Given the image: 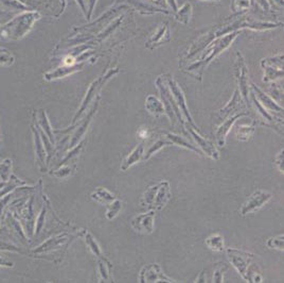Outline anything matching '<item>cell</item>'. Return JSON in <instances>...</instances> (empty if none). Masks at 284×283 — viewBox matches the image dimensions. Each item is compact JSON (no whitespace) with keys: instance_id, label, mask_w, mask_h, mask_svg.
<instances>
[{"instance_id":"6da1fadb","label":"cell","mask_w":284,"mask_h":283,"mask_svg":"<svg viewBox=\"0 0 284 283\" xmlns=\"http://www.w3.org/2000/svg\"><path fill=\"white\" fill-rule=\"evenodd\" d=\"M237 35H238V31H235V32H232V33L225 35L224 37L221 36V37L215 38V41L211 42L208 48L206 49V51L201 57L199 61L192 63L191 65L188 66L187 73L192 75L195 79L201 81L203 74H204V70L209 65V63L214 59L215 57H217L219 54H221L222 51H224L226 48H228L229 45L232 44V42L236 40V37Z\"/></svg>"},{"instance_id":"7a4b0ae2","label":"cell","mask_w":284,"mask_h":283,"mask_svg":"<svg viewBox=\"0 0 284 283\" xmlns=\"http://www.w3.org/2000/svg\"><path fill=\"white\" fill-rule=\"evenodd\" d=\"M41 19V14L36 11H25L12 18L0 27V37L17 41L27 35L33 25Z\"/></svg>"},{"instance_id":"3957f363","label":"cell","mask_w":284,"mask_h":283,"mask_svg":"<svg viewBox=\"0 0 284 283\" xmlns=\"http://www.w3.org/2000/svg\"><path fill=\"white\" fill-rule=\"evenodd\" d=\"M119 73V69L117 67H115V68H112V69H109L108 72L105 74V75H102L100 76L99 78H96L92 85H90L89 88H88V91L86 93V96H85V98L83 99L82 101V105L79 109V111L76 112L75 114V116L72 120V125H74L77 120H79L81 118V116L83 115V113L85 112L87 110V108L88 106L90 105V102H92L96 96H98V94L100 93L101 91V88L103 87V85H105V83L111 79L113 78V77L115 75H117Z\"/></svg>"},{"instance_id":"277c9868","label":"cell","mask_w":284,"mask_h":283,"mask_svg":"<svg viewBox=\"0 0 284 283\" xmlns=\"http://www.w3.org/2000/svg\"><path fill=\"white\" fill-rule=\"evenodd\" d=\"M156 85L159 89V92L161 94V98H163L164 101V107L166 110V114L171 118V120L175 121V119H179L180 123L184 125V117L182 113H180L179 109L176 105L175 100H174L173 96L170 92V88L167 86V83L166 81V77L165 76H160L156 80Z\"/></svg>"},{"instance_id":"5b68a950","label":"cell","mask_w":284,"mask_h":283,"mask_svg":"<svg viewBox=\"0 0 284 283\" xmlns=\"http://www.w3.org/2000/svg\"><path fill=\"white\" fill-rule=\"evenodd\" d=\"M166 81L167 83V86H169V88H170V92L173 96L174 100H175V102H176V105L179 109L180 113H182V115L187 120V123H188L191 127L194 128L196 131L199 132V130L197 129V126L194 124V121H193V119H192L191 114L189 113L188 107H187V102H186V97H185L182 87L179 86L178 83L174 80L171 76H166Z\"/></svg>"},{"instance_id":"8992f818","label":"cell","mask_w":284,"mask_h":283,"mask_svg":"<svg viewBox=\"0 0 284 283\" xmlns=\"http://www.w3.org/2000/svg\"><path fill=\"white\" fill-rule=\"evenodd\" d=\"M226 254H227V256L229 261L231 262V264L235 266L238 274L247 281L248 266L250 261L254 259V255L236 248H227L226 249Z\"/></svg>"},{"instance_id":"52a82bcc","label":"cell","mask_w":284,"mask_h":283,"mask_svg":"<svg viewBox=\"0 0 284 283\" xmlns=\"http://www.w3.org/2000/svg\"><path fill=\"white\" fill-rule=\"evenodd\" d=\"M84 231H85V230L81 231V232L79 234H76V235H70L69 233H63V234H60V235H57V236L51 237V239H49L48 241L43 243L40 247L34 249L33 253L34 254H38V255H40V254H47V253H50V252H53V250L60 249L62 247H66V246L69 245V243H71L75 239V237L83 236Z\"/></svg>"},{"instance_id":"ba28073f","label":"cell","mask_w":284,"mask_h":283,"mask_svg":"<svg viewBox=\"0 0 284 283\" xmlns=\"http://www.w3.org/2000/svg\"><path fill=\"white\" fill-rule=\"evenodd\" d=\"M237 67H236V77L238 83V92H240L241 96L244 99V102L246 104L247 107H250L249 100H248V70L246 67V64L243 59V56L237 53Z\"/></svg>"},{"instance_id":"9c48e42d","label":"cell","mask_w":284,"mask_h":283,"mask_svg":"<svg viewBox=\"0 0 284 283\" xmlns=\"http://www.w3.org/2000/svg\"><path fill=\"white\" fill-rule=\"evenodd\" d=\"M139 282L141 283H150V282H167L174 283L176 282L165 275L164 271L158 264H148L141 269L139 275Z\"/></svg>"},{"instance_id":"30bf717a","label":"cell","mask_w":284,"mask_h":283,"mask_svg":"<svg viewBox=\"0 0 284 283\" xmlns=\"http://www.w3.org/2000/svg\"><path fill=\"white\" fill-rule=\"evenodd\" d=\"M270 198H272V194H270V193L262 190L256 191L254 194L247 199V201L242 205L241 214L243 216H246L250 213H253V212H256L257 210L262 208Z\"/></svg>"},{"instance_id":"8fae6325","label":"cell","mask_w":284,"mask_h":283,"mask_svg":"<svg viewBox=\"0 0 284 283\" xmlns=\"http://www.w3.org/2000/svg\"><path fill=\"white\" fill-rule=\"evenodd\" d=\"M184 126L187 129V131L189 132L190 137L194 140L195 143L197 144V146L201 148V151L204 152L205 154H207L208 157H210L213 160H218L219 159V154L216 150V148L214 147L210 141L204 139L201 134H199L198 131H196L194 128L191 127L188 123H184Z\"/></svg>"},{"instance_id":"7c38bea8","label":"cell","mask_w":284,"mask_h":283,"mask_svg":"<svg viewBox=\"0 0 284 283\" xmlns=\"http://www.w3.org/2000/svg\"><path fill=\"white\" fill-rule=\"evenodd\" d=\"M154 220L155 211L152 210L147 212V213L135 216L131 221V226L138 233L151 234L154 231Z\"/></svg>"},{"instance_id":"4fadbf2b","label":"cell","mask_w":284,"mask_h":283,"mask_svg":"<svg viewBox=\"0 0 284 283\" xmlns=\"http://www.w3.org/2000/svg\"><path fill=\"white\" fill-rule=\"evenodd\" d=\"M99 99H100L99 96H96L95 104L92 107V109H90V111L87 113L86 117L81 121V124H80L79 127H77L76 131L72 134V137H71V140H70V143H69V148H73L77 143H79V141L82 139V137L84 136V134L86 133L88 127H89L90 123H92V120H93V118L95 116V114L96 113V111H98Z\"/></svg>"},{"instance_id":"5bb4252c","label":"cell","mask_w":284,"mask_h":283,"mask_svg":"<svg viewBox=\"0 0 284 283\" xmlns=\"http://www.w3.org/2000/svg\"><path fill=\"white\" fill-rule=\"evenodd\" d=\"M251 89H253V93L256 96V98L259 100L260 104L264 108H265L267 111H269L270 113H273L277 117L283 118L281 116H278V114L282 115L283 116V108L281 106H279L276 101H274V99L270 98L268 95L264 94L259 87H258L256 85H254V83L251 85Z\"/></svg>"},{"instance_id":"9a60e30c","label":"cell","mask_w":284,"mask_h":283,"mask_svg":"<svg viewBox=\"0 0 284 283\" xmlns=\"http://www.w3.org/2000/svg\"><path fill=\"white\" fill-rule=\"evenodd\" d=\"M243 102H244V99L241 96L240 92H238V89H236L231 100L225 106V108H223L222 110H219V112L217 113L216 123L217 121H222L223 123L225 119H227L228 117L231 116V114H235L238 110H241V109L243 108Z\"/></svg>"},{"instance_id":"2e32d148","label":"cell","mask_w":284,"mask_h":283,"mask_svg":"<svg viewBox=\"0 0 284 283\" xmlns=\"http://www.w3.org/2000/svg\"><path fill=\"white\" fill-rule=\"evenodd\" d=\"M171 197H172V194H171L169 182L161 181L157 183V190H156V193H155L154 201H153L151 209L155 211L161 210L167 203V201L170 200Z\"/></svg>"},{"instance_id":"e0dca14e","label":"cell","mask_w":284,"mask_h":283,"mask_svg":"<svg viewBox=\"0 0 284 283\" xmlns=\"http://www.w3.org/2000/svg\"><path fill=\"white\" fill-rule=\"evenodd\" d=\"M84 67V63H75L72 64V65H66V64H63L62 66L57 67L54 70H51V72H48L44 75V79L47 81H52L56 79H61V78H65V77L74 74L76 72H79Z\"/></svg>"},{"instance_id":"ac0fdd59","label":"cell","mask_w":284,"mask_h":283,"mask_svg":"<svg viewBox=\"0 0 284 283\" xmlns=\"http://www.w3.org/2000/svg\"><path fill=\"white\" fill-rule=\"evenodd\" d=\"M248 115V113H238L237 115H234V116L228 117L227 119H225L222 125L219 126L218 129L215 132V140H216V144L219 147H224L225 143H226V137H227L228 132L231 130L232 126L236 123V121L241 118L242 116H246Z\"/></svg>"},{"instance_id":"d6986e66","label":"cell","mask_w":284,"mask_h":283,"mask_svg":"<svg viewBox=\"0 0 284 283\" xmlns=\"http://www.w3.org/2000/svg\"><path fill=\"white\" fill-rule=\"evenodd\" d=\"M170 41V31H169V26L167 23H165L161 27L158 29V31L155 33L153 37L150 38L145 44V47L148 49H154L156 47L161 46L163 44H166Z\"/></svg>"},{"instance_id":"ffe728a7","label":"cell","mask_w":284,"mask_h":283,"mask_svg":"<svg viewBox=\"0 0 284 283\" xmlns=\"http://www.w3.org/2000/svg\"><path fill=\"white\" fill-rule=\"evenodd\" d=\"M143 154H144V142L142 141L134 148L133 151L128 154L123 162H122L121 170H127L134 164L140 162L142 158H143Z\"/></svg>"},{"instance_id":"44dd1931","label":"cell","mask_w":284,"mask_h":283,"mask_svg":"<svg viewBox=\"0 0 284 283\" xmlns=\"http://www.w3.org/2000/svg\"><path fill=\"white\" fill-rule=\"evenodd\" d=\"M98 274L102 282H113L112 278V269L113 264L109 262L104 255L98 258Z\"/></svg>"},{"instance_id":"7402d4cb","label":"cell","mask_w":284,"mask_h":283,"mask_svg":"<svg viewBox=\"0 0 284 283\" xmlns=\"http://www.w3.org/2000/svg\"><path fill=\"white\" fill-rule=\"evenodd\" d=\"M145 108H146V110L152 115H154L155 117H158V116H161V115L166 114V110H165L163 102H160L153 95H150L146 97Z\"/></svg>"},{"instance_id":"603a6c76","label":"cell","mask_w":284,"mask_h":283,"mask_svg":"<svg viewBox=\"0 0 284 283\" xmlns=\"http://www.w3.org/2000/svg\"><path fill=\"white\" fill-rule=\"evenodd\" d=\"M166 139L169 140L171 143L174 144V145H177V146H180V147H185V148H187V149H189V150H191L193 152L198 153V154H203L201 149H198L197 147H195L194 145H192L190 142H188L186 139H184L183 137L176 136V134L171 133V132H166Z\"/></svg>"},{"instance_id":"cb8c5ba5","label":"cell","mask_w":284,"mask_h":283,"mask_svg":"<svg viewBox=\"0 0 284 283\" xmlns=\"http://www.w3.org/2000/svg\"><path fill=\"white\" fill-rule=\"evenodd\" d=\"M90 196H92L94 200L98 201L102 204H106V205H108L109 203H112L116 199V196L113 194V193L107 191L104 188L96 189L95 192L92 193V195Z\"/></svg>"},{"instance_id":"d4e9b609","label":"cell","mask_w":284,"mask_h":283,"mask_svg":"<svg viewBox=\"0 0 284 283\" xmlns=\"http://www.w3.org/2000/svg\"><path fill=\"white\" fill-rule=\"evenodd\" d=\"M32 130H33L34 133V140H35V150H36V157L38 160V163H40L41 166V170L43 171L44 167H45V160H46V148L42 144V141H41V137H40V133L33 127L32 128Z\"/></svg>"},{"instance_id":"484cf974","label":"cell","mask_w":284,"mask_h":283,"mask_svg":"<svg viewBox=\"0 0 284 283\" xmlns=\"http://www.w3.org/2000/svg\"><path fill=\"white\" fill-rule=\"evenodd\" d=\"M261 66L264 69V82L275 81L276 79H281L283 77V69L278 68L273 65H268V64L261 63Z\"/></svg>"},{"instance_id":"4316f807","label":"cell","mask_w":284,"mask_h":283,"mask_svg":"<svg viewBox=\"0 0 284 283\" xmlns=\"http://www.w3.org/2000/svg\"><path fill=\"white\" fill-rule=\"evenodd\" d=\"M38 124H40V127L42 128V131L48 137L50 143L53 145L55 141H54V136L52 133V128H51L48 117H47V114L44 110H40V113H38Z\"/></svg>"},{"instance_id":"83f0119b","label":"cell","mask_w":284,"mask_h":283,"mask_svg":"<svg viewBox=\"0 0 284 283\" xmlns=\"http://www.w3.org/2000/svg\"><path fill=\"white\" fill-rule=\"evenodd\" d=\"M83 237H84V240H85V243H86V245L88 246V248L90 249V252H92L96 258H100V256L103 255L102 254V250L99 246V244L98 242L95 241V236L89 232V231H84V233H83Z\"/></svg>"},{"instance_id":"f1b7e54d","label":"cell","mask_w":284,"mask_h":283,"mask_svg":"<svg viewBox=\"0 0 284 283\" xmlns=\"http://www.w3.org/2000/svg\"><path fill=\"white\" fill-rule=\"evenodd\" d=\"M169 145H173L169 140H166V139H158L156 142H154V143L150 146V148H148V149L146 151H144L143 158H142V160L146 161L148 159H151V157L153 156L154 153H156L157 151H159L161 149V148H164L165 146H169Z\"/></svg>"},{"instance_id":"f546056e","label":"cell","mask_w":284,"mask_h":283,"mask_svg":"<svg viewBox=\"0 0 284 283\" xmlns=\"http://www.w3.org/2000/svg\"><path fill=\"white\" fill-rule=\"evenodd\" d=\"M256 126H257L256 120H253V124L250 126H238L236 131L237 139L240 141H248L251 137H253V134L256 130Z\"/></svg>"},{"instance_id":"4dcf8cb0","label":"cell","mask_w":284,"mask_h":283,"mask_svg":"<svg viewBox=\"0 0 284 283\" xmlns=\"http://www.w3.org/2000/svg\"><path fill=\"white\" fill-rule=\"evenodd\" d=\"M206 245L208 246L209 249L213 250V252H224L225 246H224V239L222 235L219 234H213L209 236L207 240H206Z\"/></svg>"},{"instance_id":"1f68e13d","label":"cell","mask_w":284,"mask_h":283,"mask_svg":"<svg viewBox=\"0 0 284 283\" xmlns=\"http://www.w3.org/2000/svg\"><path fill=\"white\" fill-rule=\"evenodd\" d=\"M15 62V57L12 53L6 49L0 46V66L10 67Z\"/></svg>"},{"instance_id":"d6a6232c","label":"cell","mask_w":284,"mask_h":283,"mask_svg":"<svg viewBox=\"0 0 284 283\" xmlns=\"http://www.w3.org/2000/svg\"><path fill=\"white\" fill-rule=\"evenodd\" d=\"M121 209H122V200H120V199H118V198H116L112 203H109L107 205V211H106L107 220H109V221L114 220V218L118 215Z\"/></svg>"},{"instance_id":"836d02e7","label":"cell","mask_w":284,"mask_h":283,"mask_svg":"<svg viewBox=\"0 0 284 283\" xmlns=\"http://www.w3.org/2000/svg\"><path fill=\"white\" fill-rule=\"evenodd\" d=\"M191 12H192L191 3L187 2V3H185V5L183 6L182 9H180L179 11H176V15L175 16H176V18L178 19L180 23H183L185 25H188L189 21H190Z\"/></svg>"},{"instance_id":"e575fe53","label":"cell","mask_w":284,"mask_h":283,"mask_svg":"<svg viewBox=\"0 0 284 283\" xmlns=\"http://www.w3.org/2000/svg\"><path fill=\"white\" fill-rule=\"evenodd\" d=\"M61 169L55 170L54 172H52V175L60 178V179H64V178H67L70 175H72L74 172L75 169H76V165L75 164H69V165H62L60 166Z\"/></svg>"},{"instance_id":"d590c367","label":"cell","mask_w":284,"mask_h":283,"mask_svg":"<svg viewBox=\"0 0 284 283\" xmlns=\"http://www.w3.org/2000/svg\"><path fill=\"white\" fill-rule=\"evenodd\" d=\"M11 170H12L11 160H4L2 163H0V177H1L3 181H9L11 176Z\"/></svg>"},{"instance_id":"8d00e7d4","label":"cell","mask_w":284,"mask_h":283,"mask_svg":"<svg viewBox=\"0 0 284 283\" xmlns=\"http://www.w3.org/2000/svg\"><path fill=\"white\" fill-rule=\"evenodd\" d=\"M227 269L228 266L225 263H216L214 274H213V282H223V275Z\"/></svg>"},{"instance_id":"74e56055","label":"cell","mask_w":284,"mask_h":283,"mask_svg":"<svg viewBox=\"0 0 284 283\" xmlns=\"http://www.w3.org/2000/svg\"><path fill=\"white\" fill-rule=\"evenodd\" d=\"M267 247L272 248V249H278L282 250L283 252V246H284V235H279L277 237H272L267 241Z\"/></svg>"},{"instance_id":"f35d334b","label":"cell","mask_w":284,"mask_h":283,"mask_svg":"<svg viewBox=\"0 0 284 283\" xmlns=\"http://www.w3.org/2000/svg\"><path fill=\"white\" fill-rule=\"evenodd\" d=\"M250 0H232V10L235 12L247 10L249 8Z\"/></svg>"},{"instance_id":"ab89813d","label":"cell","mask_w":284,"mask_h":283,"mask_svg":"<svg viewBox=\"0 0 284 283\" xmlns=\"http://www.w3.org/2000/svg\"><path fill=\"white\" fill-rule=\"evenodd\" d=\"M46 213H47V207H46V205H44V208L41 211V214H40V216H38V220H37V223H36V234L40 233L41 231H42V229H43V227H44Z\"/></svg>"},{"instance_id":"60d3db41","label":"cell","mask_w":284,"mask_h":283,"mask_svg":"<svg viewBox=\"0 0 284 283\" xmlns=\"http://www.w3.org/2000/svg\"><path fill=\"white\" fill-rule=\"evenodd\" d=\"M284 150L282 149L278 154H277L276 158H275V164L278 167V170L280 172H284V166H283V158H284Z\"/></svg>"},{"instance_id":"b9f144b4","label":"cell","mask_w":284,"mask_h":283,"mask_svg":"<svg viewBox=\"0 0 284 283\" xmlns=\"http://www.w3.org/2000/svg\"><path fill=\"white\" fill-rule=\"evenodd\" d=\"M96 2V0H88V13H87V19H90V16L93 14V11L95 8V4Z\"/></svg>"},{"instance_id":"7bdbcfd3","label":"cell","mask_w":284,"mask_h":283,"mask_svg":"<svg viewBox=\"0 0 284 283\" xmlns=\"http://www.w3.org/2000/svg\"><path fill=\"white\" fill-rule=\"evenodd\" d=\"M75 1L77 2V4H79L81 6V9L84 12V14L87 15V11H86V0H75Z\"/></svg>"},{"instance_id":"ee69618b","label":"cell","mask_w":284,"mask_h":283,"mask_svg":"<svg viewBox=\"0 0 284 283\" xmlns=\"http://www.w3.org/2000/svg\"><path fill=\"white\" fill-rule=\"evenodd\" d=\"M0 266H6V267H12L13 263L10 261H6L4 259H0Z\"/></svg>"},{"instance_id":"f6af8a7d","label":"cell","mask_w":284,"mask_h":283,"mask_svg":"<svg viewBox=\"0 0 284 283\" xmlns=\"http://www.w3.org/2000/svg\"><path fill=\"white\" fill-rule=\"evenodd\" d=\"M196 282H206V277H205V271L201 274V276L197 278Z\"/></svg>"},{"instance_id":"bcb514c9","label":"cell","mask_w":284,"mask_h":283,"mask_svg":"<svg viewBox=\"0 0 284 283\" xmlns=\"http://www.w3.org/2000/svg\"><path fill=\"white\" fill-rule=\"evenodd\" d=\"M138 134H139V137H140V138H142V139H145V138H147V132H146L145 130H140Z\"/></svg>"},{"instance_id":"7dc6e473","label":"cell","mask_w":284,"mask_h":283,"mask_svg":"<svg viewBox=\"0 0 284 283\" xmlns=\"http://www.w3.org/2000/svg\"><path fill=\"white\" fill-rule=\"evenodd\" d=\"M5 185H6V183H5V182H2V181L0 182V191H1V190L4 188Z\"/></svg>"}]
</instances>
